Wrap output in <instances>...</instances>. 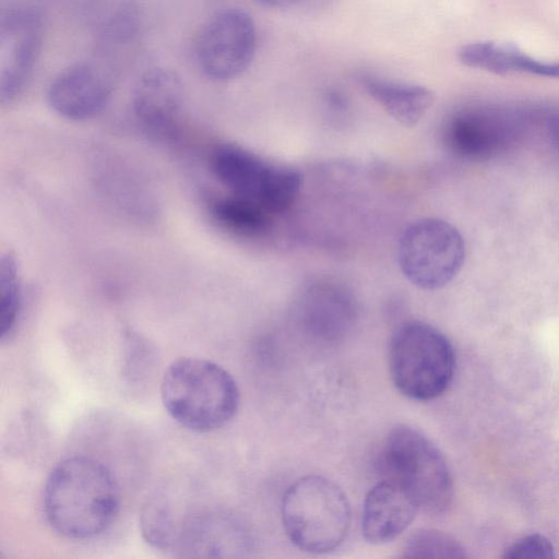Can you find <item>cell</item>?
<instances>
[{"instance_id": "cell-18", "label": "cell", "mask_w": 559, "mask_h": 559, "mask_svg": "<svg viewBox=\"0 0 559 559\" xmlns=\"http://www.w3.org/2000/svg\"><path fill=\"white\" fill-rule=\"evenodd\" d=\"M213 218L225 229L257 236L270 227V212L259 203L236 194L215 198L210 203Z\"/></svg>"}, {"instance_id": "cell-4", "label": "cell", "mask_w": 559, "mask_h": 559, "mask_svg": "<svg viewBox=\"0 0 559 559\" xmlns=\"http://www.w3.org/2000/svg\"><path fill=\"white\" fill-rule=\"evenodd\" d=\"M382 478L407 489L419 509L441 514L451 506L453 483L438 448L418 430L399 425L385 437L377 460Z\"/></svg>"}, {"instance_id": "cell-7", "label": "cell", "mask_w": 559, "mask_h": 559, "mask_svg": "<svg viewBox=\"0 0 559 559\" xmlns=\"http://www.w3.org/2000/svg\"><path fill=\"white\" fill-rule=\"evenodd\" d=\"M211 168L233 194L259 203L271 214L286 211L301 186L297 170L269 164L236 144L215 147L211 155Z\"/></svg>"}, {"instance_id": "cell-6", "label": "cell", "mask_w": 559, "mask_h": 559, "mask_svg": "<svg viewBox=\"0 0 559 559\" xmlns=\"http://www.w3.org/2000/svg\"><path fill=\"white\" fill-rule=\"evenodd\" d=\"M397 260L405 277L423 289H438L461 271L465 243L450 223L435 217L411 224L402 234Z\"/></svg>"}, {"instance_id": "cell-22", "label": "cell", "mask_w": 559, "mask_h": 559, "mask_svg": "<svg viewBox=\"0 0 559 559\" xmlns=\"http://www.w3.org/2000/svg\"><path fill=\"white\" fill-rule=\"evenodd\" d=\"M554 545L544 535L531 534L513 542L506 548L504 559H550L555 557Z\"/></svg>"}, {"instance_id": "cell-13", "label": "cell", "mask_w": 559, "mask_h": 559, "mask_svg": "<svg viewBox=\"0 0 559 559\" xmlns=\"http://www.w3.org/2000/svg\"><path fill=\"white\" fill-rule=\"evenodd\" d=\"M182 103V80L174 69L166 67L147 69L132 93V110L136 121L147 133L156 136L173 133Z\"/></svg>"}, {"instance_id": "cell-5", "label": "cell", "mask_w": 559, "mask_h": 559, "mask_svg": "<svg viewBox=\"0 0 559 559\" xmlns=\"http://www.w3.org/2000/svg\"><path fill=\"white\" fill-rule=\"evenodd\" d=\"M456 356L449 338L435 326L409 321L393 334L389 369L395 388L408 399L431 401L442 395L454 378Z\"/></svg>"}, {"instance_id": "cell-8", "label": "cell", "mask_w": 559, "mask_h": 559, "mask_svg": "<svg viewBox=\"0 0 559 559\" xmlns=\"http://www.w3.org/2000/svg\"><path fill=\"white\" fill-rule=\"evenodd\" d=\"M255 47L257 31L251 15L242 9L228 8L203 24L195 39L194 56L207 79L226 82L248 69Z\"/></svg>"}, {"instance_id": "cell-1", "label": "cell", "mask_w": 559, "mask_h": 559, "mask_svg": "<svg viewBox=\"0 0 559 559\" xmlns=\"http://www.w3.org/2000/svg\"><path fill=\"white\" fill-rule=\"evenodd\" d=\"M48 523L60 535L86 539L102 534L119 510V488L111 472L87 456H71L50 472L44 488Z\"/></svg>"}, {"instance_id": "cell-3", "label": "cell", "mask_w": 559, "mask_h": 559, "mask_svg": "<svg viewBox=\"0 0 559 559\" xmlns=\"http://www.w3.org/2000/svg\"><path fill=\"white\" fill-rule=\"evenodd\" d=\"M350 506L341 487L319 475L293 483L282 501V521L289 540L309 554H326L346 538Z\"/></svg>"}, {"instance_id": "cell-12", "label": "cell", "mask_w": 559, "mask_h": 559, "mask_svg": "<svg viewBox=\"0 0 559 559\" xmlns=\"http://www.w3.org/2000/svg\"><path fill=\"white\" fill-rule=\"evenodd\" d=\"M112 85L108 76L91 63H75L58 72L47 86L48 106L60 117L85 120L108 104Z\"/></svg>"}, {"instance_id": "cell-9", "label": "cell", "mask_w": 559, "mask_h": 559, "mask_svg": "<svg viewBox=\"0 0 559 559\" xmlns=\"http://www.w3.org/2000/svg\"><path fill=\"white\" fill-rule=\"evenodd\" d=\"M44 21L28 5L3 11L0 19V100L13 103L25 90L40 56Z\"/></svg>"}, {"instance_id": "cell-24", "label": "cell", "mask_w": 559, "mask_h": 559, "mask_svg": "<svg viewBox=\"0 0 559 559\" xmlns=\"http://www.w3.org/2000/svg\"><path fill=\"white\" fill-rule=\"evenodd\" d=\"M258 3L273 9H283L288 8L292 5H295L296 3L300 2L301 0H254Z\"/></svg>"}, {"instance_id": "cell-14", "label": "cell", "mask_w": 559, "mask_h": 559, "mask_svg": "<svg viewBox=\"0 0 559 559\" xmlns=\"http://www.w3.org/2000/svg\"><path fill=\"white\" fill-rule=\"evenodd\" d=\"M176 542L192 557H242L252 547L246 526L235 516L216 511L189 518L181 524Z\"/></svg>"}, {"instance_id": "cell-17", "label": "cell", "mask_w": 559, "mask_h": 559, "mask_svg": "<svg viewBox=\"0 0 559 559\" xmlns=\"http://www.w3.org/2000/svg\"><path fill=\"white\" fill-rule=\"evenodd\" d=\"M457 59L466 67L501 75L525 72L559 79V61L545 62L534 59L512 44L471 43L459 49Z\"/></svg>"}, {"instance_id": "cell-2", "label": "cell", "mask_w": 559, "mask_h": 559, "mask_svg": "<svg viewBox=\"0 0 559 559\" xmlns=\"http://www.w3.org/2000/svg\"><path fill=\"white\" fill-rule=\"evenodd\" d=\"M160 396L167 413L197 432L225 426L239 405V390L231 374L211 360L195 357H183L168 366Z\"/></svg>"}, {"instance_id": "cell-10", "label": "cell", "mask_w": 559, "mask_h": 559, "mask_svg": "<svg viewBox=\"0 0 559 559\" xmlns=\"http://www.w3.org/2000/svg\"><path fill=\"white\" fill-rule=\"evenodd\" d=\"M522 132V123L509 114L471 108L457 111L449 119L444 142L462 158L487 160L513 147Z\"/></svg>"}, {"instance_id": "cell-16", "label": "cell", "mask_w": 559, "mask_h": 559, "mask_svg": "<svg viewBox=\"0 0 559 559\" xmlns=\"http://www.w3.org/2000/svg\"><path fill=\"white\" fill-rule=\"evenodd\" d=\"M358 81L395 121L405 127L419 122L433 103V93L424 85L384 79L372 73H359Z\"/></svg>"}, {"instance_id": "cell-15", "label": "cell", "mask_w": 559, "mask_h": 559, "mask_svg": "<svg viewBox=\"0 0 559 559\" xmlns=\"http://www.w3.org/2000/svg\"><path fill=\"white\" fill-rule=\"evenodd\" d=\"M420 510L412 493L399 483L381 478L367 493L361 516L366 542L380 545L396 538Z\"/></svg>"}, {"instance_id": "cell-19", "label": "cell", "mask_w": 559, "mask_h": 559, "mask_svg": "<svg viewBox=\"0 0 559 559\" xmlns=\"http://www.w3.org/2000/svg\"><path fill=\"white\" fill-rule=\"evenodd\" d=\"M22 308V286L19 265L12 253L0 260V337L10 338L17 325Z\"/></svg>"}, {"instance_id": "cell-23", "label": "cell", "mask_w": 559, "mask_h": 559, "mask_svg": "<svg viewBox=\"0 0 559 559\" xmlns=\"http://www.w3.org/2000/svg\"><path fill=\"white\" fill-rule=\"evenodd\" d=\"M547 128L550 140L559 153V115H555L549 119Z\"/></svg>"}, {"instance_id": "cell-11", "label": "cell", "mask_w": 559, "mask_h": 559, "mask_svg": "<svg viewBox=\"0 0 559 559\" xmlns=\"http://www.w3.org/2000/svg\"><path fill=\"white\" fill-rule=\"evenodd\" d=\"M357 306L352 294L334 283H316L297 300L296 319L311 340L334 344L352 330Z\"/></svg>"}, {"instance_id": "cell-20", "label": "cell", "mask_w": 559, "mask_h": 559, "mask_svg": "<svg viewBox=\"0 0 559 559\" xmlns=\"http://www.w3.org/2000/svg\"><path fill=\"white\" fill-rule=\"evenodd\" d=\"M402 557L464 559L467 554L464 546L452 535L435 528H419L405 540Z\"/></svg>"}, {"instance_id": "cell-21", "label": "cell", "mask_w": 559, "mask_h": 559, "mask_svg": "<svg viewBox=\"0 0 559 559\" xmlns=\"http://www.w3.org/2000/svg\"><path fill=\"white\" fill-rule=\"evenodd\" d=\"M144 538L152 546L165 549L175 544L177 528L169 503L164 498H154L144 507L141 515Z\"/></svg>"}]
</instances>
